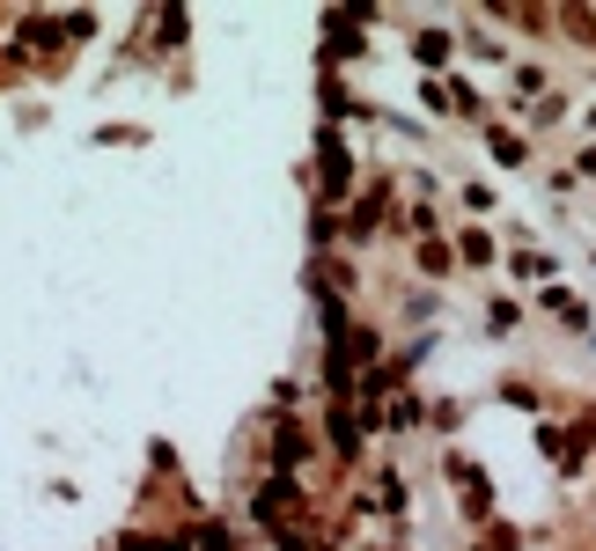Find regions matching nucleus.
<instances>
[{"label":"nucleus","mask_w":596,"mask_h":551,"mask_svg":"<svg viewBox=\"0 0 596 551\" xmlns=\"http://www.w3.org/2000/svg\"><path fill=\"white\" fill-rule=\"evenodd\" d=\"M8 37H15V52L30 59V74H59L75 59V30H67V15H52V8H23V15L8 23Z\"/></svg>","instance_id":"nucleus-1"},{"label":"nucleus","mask_w":596,"mask_h":551,"mask_svg":"<svg viewBox=\"0 0 596 551\" xmlns=\"http://www.w3.org/2000/svg\"><path fill=\"white\" fill-rule=\"evenodd\" d=\"M310 192H317V206H331V214H347L353 192H361V162H353V147L339 125H324L317 133V169H310Z\"/></svg>","instance_id":"nucleus-2"},{"label":"nucleus","mask_w":596,"mask_h":551,"mask_svg":"<svg viewBox=\"0 0 596 551\" xmlns=\"http://www.w3.org/2000/svg\"><path fill=\"white\" fill-rule=\"evenodd\" d=\"M442 479L457 485V507H464V522L472 529H486V522H501V501H494V479L479 471L464 449H442Z\"/></svg>","instance_id":"nucleus-3"},{"label":"nucleus","mask_w":596,"mask_h":551,"mask_svg":"<svg viewBox=\"0 0 596 551\" xmlns=\"http://www.w3.org/2000/svg\"><path fill=\"white\" fill-rule=\"evenodd\" d=\"M457 45H464V37H457V30H442V23H420L413 30V67L420 74H435V81H449V59H457Z\"/></svg>","instance_id":"nucleus-4"},{"label":"nucleus","mask_w":596,"mask_h":551,"mask_svg":"<svg viewBox=\"0 0 596 551\" xmlns=\"http://www.w3.org/2000/svg\"><path fill=\"white\" fill-rule=\"evenodd\" d=\"M538 310H546V316H560V324H567L574 338H596V310L567 288V280H546V288H538Z\"/></svg>","instance_id":"nucleus-5"},{"label":"nucleus","mask_w":596,"mask_h":551,"mask_svg":"<svg viewBox=\"0 0 596 551\" xmlns=\"http://www.w3.org/2000/svg\"><path fill=\"white\" fill-rule=\"evenodd\" d=\"M413 272H420L427 288H449L464 265H457V243L449 236H427V243H413Z\"/></svg>","instance_id":"nucleus-6"},{"label":"nucleus","mask_w":596,"mask_h":551,"mask_svg":"<svg viewBox=\"0 0 596 551\" xmlns=\"http://www.w3.org/2000/svg\"><path fill=\"white\" fill-rule=\"evenodd\" d=\"M449 243H457V265H472V272H486V265L501 258V243H494V228H486V221H457V228H449Z\"/></svg>","instance_id":"nucleus-7"},{"label":"nucleus","mask_w":596,"mask_h":551,"mask_svg":"<svg viewBox=\"0 0 596 551\" xmlns=\"http://www.w3.org/2000/svg\"><path fill=\"white\" fill-rule=\"evenodd\" d=\"M479 140H486V147H494V162L501 169H530V162H538V147H530V140H522V133H516V125H486V133H479Z\"/></svg>","instance_id":"nucleus-8"},{"label":"nucleus","mask_w":596,"mask_h":551,"mask_svg":"<svg viewBox=\"0 0 596 551\" xmlns=\"http://www.w3.org/2000/svg\"><path fill=\"white\" fill-rule=\"evenodd\" d=\"M347 119H361V125H369L375 111H369V103H353L347 74H324V125H347Z\"/></svg>","instance_id":"nucleus-9"},{"label":"nucleus","mask_w":596,"mask_h":551,"mask_svg":"<svg viewBox=\"0 0 596 551\" xmlns=\"http://www.w3.org/2000/svg\"><path fill=\"white\" fill-rule=\"evenodd\" d=\"M516 119L530 125V133H552V125H567V119H574V97H567V89H546L538 103H522Z\"/></svg>","instance_id":"nucleus-10"},{"label":"nucleus","mask_w":596,"mask_h":551,"mask_svg":"<svg viewBox=\"0 0 596 551\" xmlns=\"http://www.w3.org/2000/svg\"><path fill=\"white\" fill-rule=\"evenodd\" d=\"M479 316H486V331H494V338H516L522 331V302H516V294H486Z\"/></svg>","instance_id":"nucleus-11"},{"label":"nucleus","mask_w":596,"mask_h":551,"mask_svg":"<svg viewBox=\"0 0 596 551\" xmlns=\"http://www.w3.org/2000/svg\"><path fill=\"white\" fill-rule=\"evenodd\" d=\"M501 405H516V412H538V419H546V390L530 383V375H501Z\"/></svg>","instance_id":"nucleus-12"},{"label":"nucleus","mask_w":596,"mask_h":551,"mask_svg":"<svg viewBox=\"0 0 596 551\" xmlns=\"http://www.w3.org/2000/svg\"><path fill=\"white\" fill-rule=\"evenodd\" d=\"M464 45H472L479 59H486V67H516V52L501 45V37H494V30H486V23H479V15H472V30H464Z\"/></svg>","instance_id":"nucleus-13"},{"label":"nucleus","mask_w":596,"mask_h":551,"mask_svg":"<svg viewBox=\"0 0 596 551\" xmlns=\"http://www.w3.org/2000/svg\"><path fill=\"white\" fill-rule=\"evenodd\" d=\"M508 81H516V97H522V103H538V97H546V89H552L538 59H516V67H508Z\"/></svg>","instance_id":"nucleus-14"},{"label":"nucleus","mask_w":596,"mask_h":551,"mask_svg":"<svg viewBox=\"0 0 596 551\" xmlns=\"http://www.w3.org/2000/svg\"><path fill=\"white\" fill-rule=\"evenodd\" d=\"M397 316H405V324H435V316H442V294H435V288H413V294H405V302H397Z\"/></svg>","instance_id":"nucleus-15"},{"label":"nucleus","mask_w":596,"mask_h":551,"mask_svg":"<svg viewBox=\"0 0 596 551\" xmlns=\"http://www.w3.org/2000/svg\"><path fill=\"white\" fill-rule=\"evenodd\" d=\"M420 111H427V119H457V103H449V81L420 74Z\"/></svg>","instance_id":"nucleus-16"},{"label":"nucleus","mask_w":596,"mask_h":551,"mask_svg":"<svg viewBox=\"0 0 596 551\" xmlns=\"http://www.w3.org/2000/svg\"><path fill=\"white\" fill-rule=\"evenodd\" d=\"M472 551H522V529H516V522H486Z\"/></svg>","instance_id":"nucleus-17"},{"label":"nucleus","mask_w":596,"mask_h":551,"mask_svg":"<svg viewBox=\"0 0 596 551\" xmlns=\"http://www.w3.org/2000/svg\"><path fill=\"white\" fill-rule=\"evenodd\" d=\"M457 199H464V214H501V192H494V184H479V177H472Z\"/></svg>","instance_id":"nucleus-18"},{"label":"nucleus","mask_w":596,"mask_h":551,"mask_svg":"<svg viewBox=\"0 0 596 551\" xmlns=\"http://www.w3.org/2000/svg\"><path fill=\"white\" fill-rule=\"evenodd\" d=\"M457 419H464V405H457V397H435V405H427V427H457Z\"/></svg>","instance_id":"nucleus-19"},{"label":"nucleus","mask_w":596,"mask_h":551,"mask_svg":"<svg viewBox=\"0 0 596 551\" xmlns=\"http://www.w3.org/2000/svg\"><path fill=\"white\" fill-rule=\"evenodd\" d=\"M574 184H596V140L582 147V155H574Z\"/></svg>","instance_id":"nucleus-20"},{"label":"nucleus","mask_w":596,"mask_h":551,"mask_svg":"<svg viewBox=\"0 0 596 551\" xmlns=\"http://www.w3.org/2000/svg\"><path fill=\"white\" fill-rule=\"evenodd\" d=\"M582 133H589V140H596V103H589V111H582Z\"/></svg>","instance_id":"nucleus-21"},{"label":"nucleus","mask_w":596,"mask_h":551,"mask_svg":"<svg viewBox=\"0 0 596 551\" xmlns=\"http://www.w3.org/2000/svg\"><path fill=\"white\" fill-rule=\"evenodd\" d=\"M0 23H15V15H8V8H0Z\"/></svg>","instance_id":"nucleus-22"},{"label":"nucleus","mask_w":596,"mask_h":551,"mask_svg":"<svg viewBox=\"0 0 596 551\" xmlns=\"http://www.w3.org/2000/svg\"><path fill=\"white\" fill-rule=\"evenodd\" d=\"M589 463H596V456H589Z\"/></svg>","instance_id":"nucleus-23"}]
</instances>
